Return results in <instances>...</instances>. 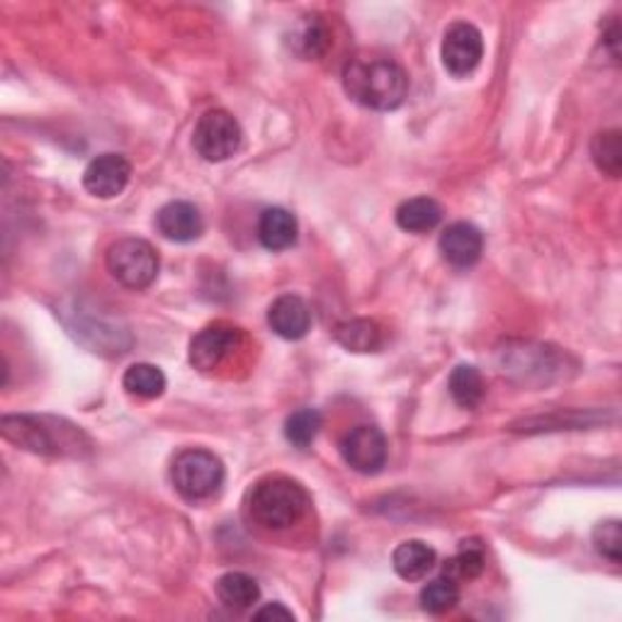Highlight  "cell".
<instances>
[{"label":"cell","instance_id":"obj_1","mask_svg":"<svg viewBox=\"0 0 622 622\" xmlns=\"http://www.w3.org/2000/svg\"><path fill=\"white\" fill-rule=\"evenodd\" d=\"M344 88L362 108L389 112L409 96V76L387 57H356L344 69Z\"/></svg>","mask_w":622,"mask_h":622},{"label":"cell","instance_id":"obj_2","mask_svg":"<svg viewBox=\"0 0 622 622\" xmlns=\"http://www.w3.org/2000/svg\"><path fill=\"white\" fill-rule=\"evenodd\" d=\"M309 506L311 499L304 486L283 474L256 482L246 499V511L251 521L265 531H287L297 525L307 515Z\"/></svg>","mask_w":622,"mask_h":622},{"label":"cell","instance_id":"obj_3","mask_svg":"<svg viewBox=\"0 0 622 622\" xmlns=\"http://www.w3.org/2000/svg\"><path fill=\"white\" fill-rule=\"evenodd\" d=\"M61 421L47 416H5L0 423L5 440L41 455H76L83 433L76 426L59 428Z\"/></svg>","mask_w":622,"mask_h":622},{"label":"cell","instance_id":"obj_4","mask_svg":"<svg viewBox=\"0 0 622 622\" xmlns=\"http://www.w3.org/2000/svg\"><path fill=\"white\" fill-rule=\"evenodd\" d=\"M224 462L214 452L188 448L175 455L171 464V482L183 499L204 501L222 489Z\"/></svg>","mask_w":622,"mask_h":622},{"label":"cell","instance_id":"obj_5","mask_svg":"<svg viewBox=\"0 0 622 622\" xmlns=\"http://www.w3.org/2000/svg\"><path fill=\"white\" fill-rule=\"evenodd\" d=\"M110 275L127 289H147L159 277V253L144 238H120L105 253Z\"/></svg>","mask_w":622,"mask_h":622},{"label":"cell","instance_id":"obj_6","mask_svg":"<svg viewBox=\"0 0 622 622\" xmlns=\"http://www.w3.org/2000/svg\"><path fill=\"white\" fill-rule=\"evenodd\" d=\"M244 144V129L232 112L207 110L192 134V147L210 163H222L238 153Z\"/></svg>","mask_w":622,"mask_h":622},{"label":"cell","instance_id":"obj_7","mask_svg":"<svg viewBox=\"0 0 622 622\" xmlns=\"http://www.w3.org/2000/svg\"><path fill=\"white\" fill-rule=\"evenodd\" d=\"M340 455H344L350 470L360 474H377L382 467L387 464L389 445L385 433L362 423V426L350 428L344 438H340Z\"/></svg>","mask_w":622,"mask_h":622},{"label":"cell","instance_id":"obj_8","mask_svg":"<svg viewBox=\"0 0 622 622\" xmlns=\"http://www.w3.org/2000/svg\"><path fill=\"white\" fill-rule=\"evenodd\" d=\"M443 66L452 76H470L482 64L484 59V37L480 29L470 23H455L445 29L443 47H440Z\"/></svg>","mask_w":622,"mask_h":622},{"label":"cell","instance_id":"obj_9","mask_svg":"<svg viewBox=\"0 0 622 622\" xmlns=\"http://www.w3.org/2000/svg\"><path fill=\"white\" fill-rule=\"evenodd\" d=\"M241 344V331L229 324H212L202 328L190 344V362L195 370L214 372L229 360Z\"/></svg>","mask_w":622,"mask_h":622},{"label":"cell","instance_id":"obj_10","mask_svg":"<svg viewBox=\"0 0 622 622\" xmlns=\"http://www.w3.org/2000/svg\"><path fill=\"white\" fill-rule=\"evenodd\" d=\"M132 165L122 153H102L92 159L83 171V188L100 200H112L127 188Z\"/></svg>","mask_w":622,"mask_h":622},{"label":"cell","instance_id":"obj_11","mask_svg":"<svg viewBox=\"0 0 622 622\" xmlns=\"http://www.w3.org/2000/svg\"><path fill=\"white\" fill-rule=\"evenodd\" d=\"M156 226L169 241L190 244L202 236L204 220L192 202L175 200L161 207L159 214H156Z\"/></svg>","mask_w":622,"mask_h":622},{"label":"cell","instance_id":"obj_12","mask_svg":"<svg viewBox=\"0 0 622 622\" xmlns=\"http://www.w3.org/2000/svg\"><path fill=\"white\" fill-rule=\"evenodd\" d=\"M440 253L455 268H472L484 253V236L470 222H455L440 234Z\"/></svg>","mask_w":622,"mask_h":622},{"label":"cell","instance_id":"obj_13","mask_svg":"<svg viewBox=\"0 0 622 622\" xmlns=\"http://www.w3.org/2000/svg\"><path fill=\"white\" fill-rule=\"evenodd\" d=\"M268 324L285 340L304 338L311 328L309 304L297 295H279L268 309Z\"/></svg>","mask_w":622,"mask_h":622},{"label":"cell","instance_id":"obj_14","mask_svg":"<svg viewBox=\"0 0 622 622\" xmlns=\"http://www.w3.org/2000/svg\"><path fill=\"white\" fill-rule=\"evenodd\" d=\"M297 234L299 226L295 214L283 210V207H268L258 220V241L268 251H287L297 244Z\"/></svg>","mask_w":622,"mask_h":622},{"label":"cell","instance_id":"obj_15","mask_svg":"<svg viewBox=\"0 0 622 622\" xmlns=\"http://www.w3.org/2000/svg\"><path fill=\"white\" fill-rule=\"evenodd\" d=\"M435 562H438V555L423 540L401 543L391 555L394 572L401 579H407V582H421V579H426L428 572H433Z\"/></svg>","mask_w":622,"mask_h":622},{"label":"cell","instance_id":"obj_16","mask_svg":"<svg viewBox=\"0 0 622 622\" xmlns=\"http://www.w3.org/2000/svg\"><path fill=\"white\" fill-rule=\"evenodd\" d=\"M443 220L440 204L433 197H411L397 207V224L399 229L409 234H426L433 232Z\"/></svg>","mask_w":622,"mask_h":622},{"label":"cell","instance_id":"obj_17","mask_svg":"<svg viewBox=\"0 0 622 622\" xmlns=\"http://www.w3.org/2000/svg\"><path fill=\"white\" fill-rule=\"evenodd\" d=\"M289 45H293V49L302 59L324 57L331 45V33H328V25L324 23V17L307 15L299 20L293 29V37H289Z\"/></svg>","mask_w":622,"mask_h":622},{"label":"cell","instance_id":"obj_18","mask_svg":"<svg viewBox=\"0 0 622 622\" xmlns=\"http://www.w3.org/2000/svg\"><path fill=\"white\" fill-rule=\"evenodd\" d=\"M216 598L229 610H248L261 598V586L253 576L244 572H229L216 579Z\"/></svg>","mask_w":622,"mask_h":622},{"label":"cell","instance_id":"obj_19","mask_svg":"<svg viewBox=\"0 0 622 622\" xmlns=\"http://www.w3.org/2000/svg\"><path fill=\"white\" fill-rule=\"evenodd\" d=\"M336 340L352 352H372L382 346V328L370 319H352L336 328Z\"/></svg>","mask_w":622,"mask_h":622},{"label":"cell","instance_id":"obj_20","mask_svg":"<svg viewBox=\"0 0 622 622\" xmlns=\"http://www.w3.org/2000/svg\"><path fill=\"white\" fill-rule=\"evenodd\" d=\"M448 389L452 394L455 403H460L462 409H476L484 399V377L482 372L474 365H458L452 370Z\"/></svg>","mask_w":622,"mask_h":622},{"label":"cell","instance_id":"obj_21","mask_svg":"<svg viewBox=\"0 0 622 622\" xmlns=\"http://www.w3.org/2000/svg\"><path fill=\"white\" fill-rule=\"evenodd\" d=\"M122 387L127 394L139 399H156L165 391V375L161 368L149 365V362H137L122 377Z\"/></svg>","mask_w":622,"mask_h":622},{"label":"cell","instance_id":"obj_22","mask_svg":"<svg viewBox=\"0 0 622 622\" xmlns=\"http://www.w3.org/2000/svg\"><path fill=\"white\" fill-rule=\"evenodd\" d=\"M419 600L421 608L431 615L450 613V610L460 604V584L452 582L448 576L433 579V582L421 588Z\"/></svg>","mask_w":622,"mask_h":622},{"label":"cell","instance_id":"obj_23","mask_svg":"<svg viewBox=\"0 0 622 622\" xmlns=\"http://www.w3.org/2000/svg\"><path fill=\"white\" fill-rule=\"evenodd\" d=\"M590 159H594L596 169L600 173L610 175V178H618L622 171V144H620V132L608 129L598 132L594 141H590Z\"/></svg>","mask_w":622,"mask_h":622},{"label":"cell","instance_id":"obj_24","mask_svg":"<svg viewBox=\"0 0 622 622\" xmlns=\"http://www.w3.org/2000/svg\"><path fill=\"white\" fill-rule=\"evenodd\" d=\"M321 423H324V419H321L316 409H297L289 413L285 421V438L287 443H293L295 448H309V445L316 440Z\"/></svg>","mask_w":622,"mask_h":622},{"label":"cell","instance_id":"obj_25","mask_svg":"<svg viewBox=\"0 0 622 622\" xmlns=\"http://www.w3.org/2000/svg\"><path fill=\"white\" fill-rule=\"evenodd\" d=\"M482 572H484L482 547H472V545L464 543L460 552L445 562L443 576H448V579H452V582L462 584V582H474V579L480 576Z\"/></svg>","mask_w":622,"mask_h":622},{"label":"cell","instance_id":"obj_26","mask_svg":"<svg viewBox=\"0 0 622 622\" xmlns=\"http://www.w3.org/2000/svg\"><path fill=\"white\" fill-rule=\"evenodd\" d=\"M594 547L600 557L620 564L622 559V525L620 521H604L594 531Z\"/></svg>","mask_w":622,"mask_h":622},{"label":"cell","instance_id":"obj_27","mask_svg":"<svg viewBox=\"0 0 622 622\" xmlns=\"http://www.w3.org/2000/svg\"><path fill=\"white\" fill-rule=\"evenodd\" d=\"M253 618L256 620H268V618H273V620H295L293 610H287L283 604H268L261 610H256Z\"/></svg>","mask_w":622,"mask_h":622}]
</instances>
